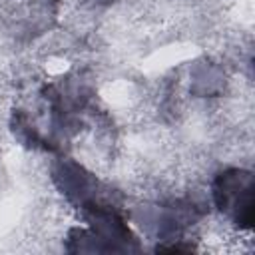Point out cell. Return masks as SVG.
Masks as SVG:
<instances>
[{
	"label": "cell",
	"mask_w": 255,
	"mask_h": 255,
	"mask_svg": "<svg viewBox=\"0 0 255 255\" xmlns=\"http://www.w3.org/2000/svg\"><path fill=\"white\" fill-rule=\"evenodd\" d=\"M213 201L217 209L241 229L253 225V175L251 171L229 167L213 181Z\"/></svg>",
	"instance_id": "1"
}]
</instances>
